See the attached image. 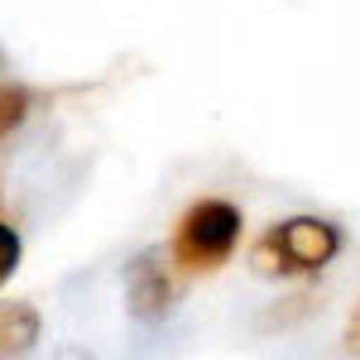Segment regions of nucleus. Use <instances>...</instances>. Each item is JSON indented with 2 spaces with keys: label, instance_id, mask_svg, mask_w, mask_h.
<instances>
[{
  "label": "nucleus",
  "instance_id": "20e7f679",
  "mask_svg": "<svg viewBox=\"0 0 360 360\" xmlns=\"http://www.w3.org/2000/svg\"><path fill=\"white\" fill-rule=\"evenodd\" d=\"M130 303H135L139 317H154V312H164L168 307V278L144 259L135 269V278H130Z\"/></svg>",
  "mask_w": 360,
  "mask_h": 360
},
{
  "label": "nucleus",
  "instance_id": "f03ea898",
  "mask_svg": "<svg viewBox=\"0 0 360 360\" xmlns=\"http://www.w3.org/2000/svg\"><path fill=\"white\" fill-rule=\"evenodd\" d=\"M341 236H336L327 221L317 217H298V221H283L264 240V255H274L278 269H322L327 259L336 255Z\"/></svg>",
  "mask_w": 360,
  "mask_h": 360
},
{
  "label": "nucleus",
  "instance_id": "7ed1b4c3",
  "mask_svg": "<svg viewBox=\"0 0 360 360\" xmlns=\"http://www.w3.org/2000/svg\"><path fill=\"white\" fill-rule=\"evenodd\" d=\"M39 341V312L29 303H0V356H20Z\"/></svg>",
  "mask_w": 360,
  "mask_h": 360
},
{
  "label": "nucleus",
  "instance_id": "39448f33",
  "mask_svg": "<svg viewBox=\"0 0 360 360\" xmlns=\"http://www.w3.org/2000/svg\"><path fill=\"white\" fill-rule=\"evenodd\" d=\"M25 91L20 86H0V135H10L20 120H25Z\"/></svg>",
  "mask_w": 360,
  "mask_h": 360
},
{
  "label": "nucleus",
  "instance_id": "f257e3e1",
  "mask_svg": "<svg viewBox=\"0 0 360 360\" xmlns=\"http://www.w3.org/2000/svg\"><path fill=\"white\" fill-rule=\"evenodd\" d=\"M240 240V212L231 202H197L178 226L173 259L183 269H217Z\"/></svg>",
  "mask_w": 360,
  "mask_h": 360
},
{
  "label": "nucleus",
  "instance_id": "423d86ee",
  "mask_svg": "<svg viewBox=\"0 0 360 360\" xmlns=\"http://www.w3.org/2000/svg\"><path fill=\"white\" fill-rule=\"evenodd\" d=\"M15 264H20V236L0 221V283L15 274Z\"/></svg>",
  "mask_w": 360,
  "mask_h": 360
},
{
  "label": "nucleus",
  "instance_id": "0eeeda50",
  "mask_svg": "<svg viewBox=\"0 0 360 360\" xmlns=\"http://www.w3.org/2000/svg\"><path fill=\"white\" fill-rule=\"evenodd\" d=\"M351 346H360V312L351 317Z\"/></svg>",
  "mask_w": 360,
  "mask_h": 360
}]
</instances>
